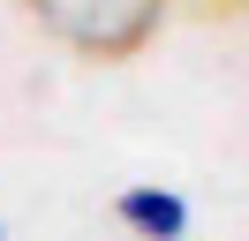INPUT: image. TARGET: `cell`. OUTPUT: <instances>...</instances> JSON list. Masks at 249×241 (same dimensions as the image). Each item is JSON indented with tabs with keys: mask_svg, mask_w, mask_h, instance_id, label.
I'll return each instance as SVG.
<instances>
[{
	"mask_svg": "<svg viewBox=\"0 0 249 241\" xmlns=\"http://www.w3.org/2000/svg\"><path fill=\"white\" fill-rule=\"evenodd\" d=\"M31 15L83 60H128L151 45L166 0H31Z\"/></svg>",
	"mask_w": 249,
	"mask_h": 241,
	"instance_id": "cell-1",
	"label": "cell"
},
{
	"mask_svg": "<svg viewBox=\"0 0 249 241\" xmlns=\"http://www.w3.org/2000/svg\"><path fill=\"white\" fill-rule=\"evenodd\" d=\"M113 219L136 226V234H151V241H181L189 204H181V196H159V189H121V196H113Z\"/></svg>",
	"mask_w": 249,
	"mask_h": 241,
	"instance_id": "cell-2",
	"label": "cell"
}]
</instances>
